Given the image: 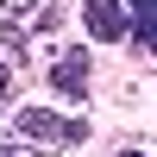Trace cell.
Returning <instances> with one entry per match:
<instances>
[{"mask_svg":"<svg viewBox=\"0 0 157 157\" xmlns=\"http://www.w3.org/2000/svg\"><path fill=\"white\" fill-rule=\"evenodd\" d=\"M13 138L32 151H69L88 138L82 120H69V113H50V107H19V120H13Z\"/></svg>","mask_w":157,"mask_h":157,"instance_id":"1","label":"cell"},{"mask_svg":"<svg viewBox=\"0 0 157 157\" xmlns=\"http://www.w3.org/2000/svg\"><path fill=\"white\" fill-rule=\"evenodd\" d=\"M132 6V25H138V44L157 50V0H126Z\"/></svg>","mask_w":157,"mask_h":157,"instance_id":"5","label":"cell"},{"mask_svg":"<svg viewBox=\"0 0 157 157\" xmlns=\"http://www.w3.org/2000/svg\"><path fill=\"white\" fill-rule=\"evenodd\" d=\"M50 88H57L63 101H82L88 94V50H63V57L50 63Z\"/></svg>","mask_w":157,"mask_h":157,"instance_id":"4","label":"cell"},{"mask_svg":"<svg viewBox=\"0 0 157 157\" xmlns=\"http://www.w3.org/2000/svg\"><path fill=\"white\" fill-rule=\"evenodd\" d=\"M57 19V0H0V32L6 38H38Z\"/></svg>","mask_w":157,"mask_h":157,"instance_id":"2","label":"cell"},{"mask_svg":"<svg viewBox=\"0 0 157 157\" xmlns=\"http://www.w3.org/2000/svg\"><path fill=\"white\" fill-rule=\"evenodd\" d=\"M126 157H138V151H126Z\"/></svg>","mask_w":157,"mask_h":157,"instance_id":"8","label":"cell"},{"mask_svg":"<svg viewBox=\"0 0 157 157\" xmlns=\"http://www.w3.org/2000/svg\"><path fill=\"white\" fill-rule=\"evenodd\" d=\"M82 25H88V38L113 44V38H126V32H132V6H126V0H88Z\"/></svg>","mask_w":157,"mask_h":157,"instance_id":"3","label":"cell"},{"mask_svg":"<svg viewBox=\"0 0 157 157\" xmlns=\"http://www.w3.org/2000/svg\"><path fill=\"white\" fill-rule=\"evenodd\" d=\"M0 157H19V151H13V145H0Z\"/></svg>","mask_w":157,"mask_h":157,"instance_id":"7","label":"cell"},{"mask_svg":"<svg viewBox=\"0 0 157 157\" xmlns=\"http://www.w3.org/2000/svg\"><path fill=\"white\" fill-rule=\"evenodd\" d=\"M6 82H13V75H6V63H0V101H6Z\"/></svg>","mask_w":157,"mask_h":157,"instance_id":"6","label":"cell"}]
</instances>
